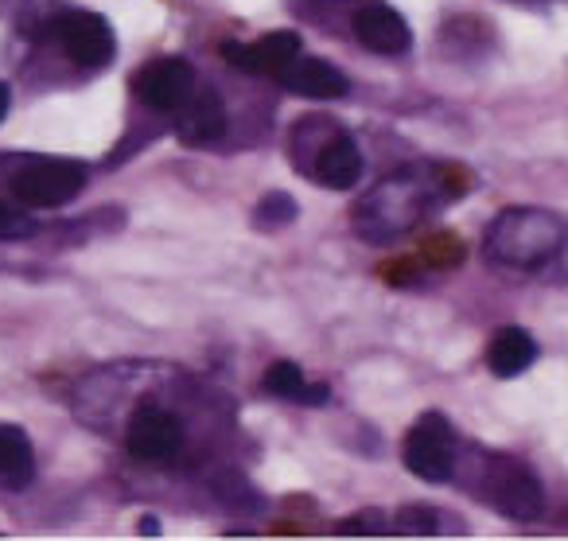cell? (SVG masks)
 Returning <instances> with one entry per match:
<instances>
[{"instance_id": "obj_21", "label": "cell", "mask_w": 568, "mask_h": 541, "mask_svg": "<svg viewBox=\"0 0 568 541\" xmlns=\"http://www.w3.org/2000/svg\"><path fill=\"white\" fill-rule=\"evenodd\" d=\"M9 106H12V94H9V87L0 82V121H4V113H9Z\"/></svg>"}, {"instance_id": "obj_2", "label": "cell", "mask_w": 568, "mask_h": 541, "mask_svg": "<svg viewBox=\"0 0 568 541\" xmlns=\"http://www.w3.org/2000/svg\"><path fill=\"white\" fill-rule=\"evenodd\" d=\"M456 468H464V483L475 491V499L495 507L498 514L514 518V522L541 518L545 491L529 463L503 452H487V448H471V455H456Z\"/></svg>"}, {"instance_id": "obj_9", "label": "cell", "mask_w": 568, "mask_h": 541, "mask_svg": "<svg viewBox=\"0 0 568 541\" xmlns=\"http://www.w3.org/2000/svg\"><path fill=\"white\" fill-rule=\"evenodd\" d=\"M125 448H129V455H136V460H144V463L175 460L183 448L180 417L160 405H141L125 429Z\"/></svg>"}, {"instance_id": "obj_5", "label": "cell", "mask_w": 568, "mask_h": 541, "mask_svg": "<svg viewBox=\"0 0 568 541\" xmlns=\"http://www.w3.org/2000/svg\"><path fill=\"white\" fill-rule=\"evenodd\" d=\"M87 188V164L79 160H24L9 176V191L32 211L67 207Z\"/></svg>"}, {"instance_id": "obj_20", "label": "cell", "mask_w": 568, "mask_h": 541, "mask_svg": "<svg viewBox=\"0 0 568 541\" xmlns=\"http://www.w3.org/2000/svg\"><path fill=\"white\" fill-rule=\"evenodd\" d=\"M141 533H144V538H156V533H160V522H156V518L144 514V518H141Z\"/></svg>"}, {"instance_id": "obj_8", "label": "cell", "mask_w": 568, "mask_h": 541, "mask_svg": "<svg viewBox=\"0 0 568 541\" xmlns=\"http://www.w3.org/2000/svg\"><path fill=\"white\" fill-rule=\"evenodd\" d=\"M199 87V74L187 59H152L133 74V94L141 98L149 110L156 113H175L191 98V90Z\"/></svg>"}, {"instance_id": "obj_4", "label": "cell", "mask_w": 568, "mask_h": 541, "mask_svg": "<svg viewBox=\"0 0 568 541\" xmlns=\"http://www.w3.org/2000/svg\"><path fill=\"white\" fill-rule=\"evenodd\" d=\"M288 152L304 176L332 191H347L363 180V152H358L355 137L335 126L332 118H301V126L288 137Z\"/></svg>"}, {"instance_id": "obj_1", "label": "cell", "mask_w": 568, "mask_h": 541, "mask_svg": "<svg viewBox=\"0 0 568 541\" xmlns=\"http://www.w3.org/2000/svg\"><path fill=\"white\" fill-rule=\"evenodd\" d=\"M467 191V183H444V172H417L405 168L397 176H386L382 183H374L351 211L355 234L366 238L374 246H386L394 238L409 234L420 219L428 214V207L444 203V199Z\"/></svg>"}, {"instance_id": "obj_19", "label": "cell", "mask_w": 568, "mask_h": 541, "mask_svg": "<svg viewBox=\"0 0 568 541\" xmlns=\"http://www.w3.org/2000/svg\"><path fill=\"white\" fill-rule=\"evenodd\" d=\"M36 230H40V222L32 214L17 211V207H9L0 199V242H20V238H32Z\"/></svg>"}, {"instance_id": "obj_11", "label": "cell", "mask_w": 568, "mask_h": 541, "mask_svg": "<svg viewBox=\"0 0 568 541\" xmlns=\"http://www.w3.org/2000/svg\"><path fill=\"white\" fill-rule=\"evenodd\" d=\"M296 56H301V36L296 32H268L257 43H222V59L230 67L245 74H265V79H276Z\"/></svg>"}, {"instance_id": "obj_17", "label": "cell", "mask_w": 568, "mask_h": 541, "mask_svg": "<svg viewBox=\"0 0 568 541\" xmlns=\"http://www.w3.org/2000/svg\"><path fill=\"white\" fill-rule=\"evenodd\" d=\"M296 214H301V207H296V199L288 196V191H268V196L253 207V227L257 230H284V227H293Z\"/></svg>"}, {"instance_id": "obj_6", "label": "cell", "mask_w": 568, "mask_h": 541, "mask_svg": "<svg viewBox=\"0 0 568 541\" xmlns=\"http://www.w3.org/2000/svg\"><path fill=\"white\" fill-rule=\"evenodd\" d=\"M456 455L459 437L444 413L417 417V424L405 432L402 460L420 483H448V479H456Z\"/></svg>"}, {"instance_id": "obj_15", "label": "cell", "mask_w": 568, "mask_h": 541, "mask_svg": "<svg viewBox=\"0 0 568 541\" xmlns=\"http://www.w3.org/2000/svg\"><path fill=\"white\" fill-rule=\"evenodd\" d=\"M261 390L284 401H301V405H324L332 398V390L324 382H308L296 362H273L265 370V378H261Z\"/></svg>"}, {"instance_id": "obj_18", "label": "cell", "mask_w": 568, "mask_h": 541, "mask_svg": "<svg viewBox=\"0 0 568 541\" xmlns=\"http://www.w3.org/2000/svg\"><path fill=\"white\" fill-rule=\"evenodd\" d=\"M440 514L436 510H428V507H405V510H397V518H394V533H417V538H433L436 530H440Z\"/></svg>"}, {"instance_id": "obj_7", "label": "cell", "mask_w": 568, "mask_h": 541, "mask_svg": "<svg viewBox=\"0 0 568 541\" xmlns=\"http://www.w3.org/2000/svg\"><path fill=\"white\" fill-rule=\"evenodd\" d=\"M51 32H55L59 48L67 51V59L79 67H110L113 56H118V40H113V28L105 17L90 9H67L51 20Z\"/></svg>"}, {"instance_id": "obj_12", "label": "cell", "mask_w": 568, "mask_h": 541, "mask_svg": "<svg viewBox=\"0 0 568 541\" xmlns=\"http://www.w3.org/2000/svg\"><path fill=\"white\" fill-rule=\"evenodd\" d=\"M276 82L301 98H316V102H335V98H347V90H351L347 74H343L339 67H332L327 59L304 56V51L276 74Z\"/></svg>"}, {"instance_id": "obj_3", "label": "cell", "mask_w": 568, "mask_h": 541, "mask_svg": "<svg viewBox=\"0 0 568 541\" xmlns=\"http://www.w3.org/2000/svg\"><path fill=\"white\" fill-rule=\"evenodd\" d=\"M487 258L503 269L534 273L565 250V222L541 207H510L487 227Z\"/></svg>"}, {"instance_id": "obj_13", "label": "cell", "mask_w": 568, "mask_h": 541, "mask_svg": "<svg viewBox=\"0 0 568 541\" xmlns=\"http://www.w3.org/2000/svg\"><path fill=\"white\" fill-rule=\"evenodd\" d=\"M175 133L183 144H214L226 133V106L211 87H195L187 102L175 110Z\"/></svg>"}, {"instance_id": "obj_10", "label": "cell", "mask_w": 568, "mask_h": 541, "mask_svg": "<svg viewBox=\"0 0 568 541\" xmlns=\"http://www.w3.org/2000/svg\"><path fill=\"white\" fill-rule=\"evenodd\" d=\"M351 32L374 56H405L413 48V28L397 9H389L386 0H363L351 17Z\"/></svg>"}, {"instance_id": "obj_14", "label": "cell", "mask_w": 568, "mask_h": 541, "mask_svg": "<svg viewBox=\"0 0 568 541\" xmlns=\"http://www.w3.org/2000/svg\"><path fill=\"white\" fill-rule=\"evenodd\" d=\"M537 343L526 328H498L487 343V367L495 378H518L534 367Z\"/></svg>"}, {"instance_id": "obj_16", "label": "cell", "mask_w": 568, "mask_h": 541, "mask_svg": "<svg viewBox=\"0 0 568 541\" xmlns=\"http://www.w3.org/2000/svg\"><path fill=\"white\" fill-rule=\"evenodd\" d=\"M32 475H36V452L28 432L17 429V424H0V479L12 487H24L32 483Z\"/></svg>"}]
</instances>
